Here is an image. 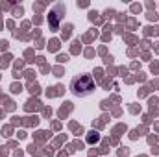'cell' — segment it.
Listing matches in <instances>:
<instances>
[{
  "label": "cell",
  "instance_id": "obj_1",
  "mask_svg": "<svg viewBox=\"0 0 159 157\" xmlns=\"http://www.w3.org/2000/svg\"><path fill=\"white\" fill-rule=\"evenodd\" d=\"M70 89L76 96H89L91 92H94L96 85L91 74H80L70 81Z\"/></svg>",
  "mask_w": 159,
  "mask_h": 157
},
{
  "label": "cell",
  "instance_id": "obj_2",
  "mask_svg": "<svg viewBox=\"0 0 159 157\" xmlns=\"http://www.w3.org/2000/svg\"><path fill=\"white\" fill-rule=\"evenodd\" d=\"M98 141H100V135H98L96 131H91V133L87 135V142H89V144H94V142H98Z\"/></svg>",
  "mask_w": 159,
  "mask_h": 157
}]
</instances>
